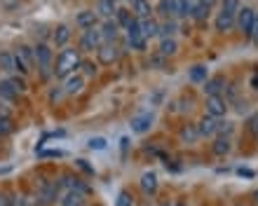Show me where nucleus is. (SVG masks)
Returning <instances> with one entry per match:
<instances>
[{"label":"nucleus","mask_w":258,"mask_h":206,"mask_svg":"<svg viewBox=\"0 0 258 206\" xmlns=\"http://www.w3.org/2000/svg\"><path fill=\"white\" fill-rule=\"evenodd\" d=\"M82 63V56H80V49H61V54L56 56V66H54V75L66 80L68 75L78 73Z\"/></svg>","instance_id":"f257e3e1"},{"label":"nucleus","mask_w":258,"mask_h":206,"mask_svg":"<svg viewBox=\"0 0 258 206\" xmlns=\"http://www.w3.org/2000/svg\"><path fill=\"white\" fill-rule=\"evenodd\" d=\"M33 54H35V66L40 70V77L42 80H49V77L54 75V68H52V47H49L47 42H38L33 47Z\"/></svg>","instance_id":"f03ea898"},{"label":"nucleus","mask_w":258,"mask_h":206,"mask_svg":"<svg viewBox=\"0 0 258 206\" xmlns=\"http://www.w3.org/2000/svg\"><path fill=\"white\" fill-rule=\"evenodd\" d=\"M56 197H59V180H40V185H38V201H40V206L54 204Z\"/></svg>","instance_id":"7ed1b4c3"},{"label":"nucleus","mask_w":258,"mask_h":206,"mask_svg":"<svg viewBox=\"0 0 258 206\" xmlns=\"http://www.w3.org/2000/svg\"><path fill=\"white\" fill-rule=\"evenodd\" d=\"M101 31L99 28H87L85 33H82V38H80V52H96V49L101 47Z\"/></svg>","instance_id":"20e7f679"},{"label":"nucleus","mask_w":258,"mask_h":206,"mask_svg":"<svg viewBox=\"0 0 258 206\" xmlns=\"http://www.w3.org/2000/svg\"><path fill=\"white\" fill-rule=\"evenodd\" d=\"M253 24H256V12H253L251 7H242V10L237 12V17H235V26H237L246 38H249Z\"/></svg>","instance_id":"39448f33"},{"label":"nucleus","mask_w":258,"mask_h":206,"mask_svg":"<svg viewBox=\"0 0 258 206\" xmlns=\"http://www.w3.org/2000/svg\"><path fill=\"white\" fill-rule=\"evenodd\" d=\"M96 59L103 66H113V63L120 59V47L117 45H110V42H101V47L96 49Z\"/></svg>","instance_id":"423d86ee"},{"label":"nucleus","mask_w":258,"mask_h":206,"mask_svg":"<svg viewBox=\"0 0 258 206\" xmlns=\"http://www.w3.org/2000/svg\"><path fill=\"white\" fill-rule=\"evenodd\" d=\"M225 113H228V101L223 96H207V113L204 115L221 120V117H225Z\"/></svg>","instance_id":"0eeeda50"},{"label":"nucleus","mask_w":258,"mask_h":206,"mask_svg":"<svg viewBox=\"0 0 258 206\" xmlns=\"http://www.w3.org/2000/svg\"><path fill=\"white\" fill-rule=\"evenodd\" d=\"M195 127H197V134H200V138L216 136L218 120H216V117H211V115H202V117H200V122H197Z\"/></svg>","instance_id":"6e6552de"},{"label":"nucleus","mask_w":258,"mask_h":206,"mask_svg":"<svg viewBox=\"0 0 258 206\" xmlns=\"http://www.w3.org/2000/svg\"><path fill=\"white\" fill-rule=\"evenodd\" d=\"M101 40L110 42V45H117V38H120V26L115 24V19H106L101 24Z\"/></svg>","instance_id":"1a4fd4ad"},{"label":"nucleus","mask_w":258,"mask_h":206,"mask_svg":"<svg viewBox=\"0 0 258 206\" xmlns=\"http://www.w3.org/2000/svg\"><path fill=\"white\" fill-rule=\"evenodd\" d=\"M63 94H68V96H75V94H80L82 89H85V77L80 75V73H73V75H68L66 80H63Z\"/></svg>","instance_id":"9d476101"},{"label":"nucleus","mask_w":258,"mask_h":206,"mask_svg":"<svg viewBox=\"0 0 258 206\" xmlns=\"http://www.w3.org/2000/svg\"><path fill=\"white\" fill-rule=\"evenodd\" d=\"M99 24V14L94 10H82L78 17H75V26H80L82 31H87V28H96Z\"/></svg>","instance_id":"9b49d317"},{"label":"nucleus","mask_w":258,"mask_h":206,"mask_svg":"<svg viewBox=\"0 0 258 206\" xmlns=\"http://www.w3.org/2000/svg\"><path fill=\"white\" fill-rule=\"evenodd\" d=\"M204 94L207 96H221V91L225 89V77L223 75H216V77H209L207 82H204Z\"/></svg>","instance_id":"f8f14e48"},{"label":"nucleus","mask_w":258,"mask_h":206,"mask_svg":"<svg viewBox=\"0 0 258 206\" xmlns=\"http://www.w3.org/2000/svg\"><path fill=\"white\" fill-rule=\"evenodd\" d=\"M132 14H134L136 19H148V17H153L150 0H132Z\"/></svg>","instance_id":"ddd939ff"},{"label":"nucleus","mask_w":258,"mask_h":206,"mask_svg":"<svg viewBox=\"0 0 258 206\" xmlns=\"http://www.w3.org/2000/svg\"><path fill=\"white\" fill-rule=\"evenodd\" d=\"M150 124H153V113H141V115H136L132 120V131L136 134H146L150 129Z\"/></svg>","instance_id":"4468645a"},{"label":"nucleus","mask_w":258,"mask_h":206,"mask_svg":"<svg viewBox=\"0 0 258 206\" xmlns=\"http://www.w3.org/2000/svg\"><path fill=\"white\" fill-rule=\"evenodd\" d=\"M141 35L146 38V40H150V38H157V35H160V21H155L153 17H148V19H141Z\"/></svg>","instance_id":"2eb2a0df"},{"label":"nucleus","mask_w":258,"mask_h":206,"mask_svg":"<svg viewBox=\"0 0 258 206\" xmlns=\"http://www.w3.org/2000/svg\"><path fill=\"white\" fill-rule=\"evenodd\" d=\"M99 17H103V19H113L117 12V5L113 3V0H96V10H94Z\"/></svg>","instance_id":"dca6fc26"},{"label":"nucleus","mask_w":258,"mask_h":206,"mask_svg":"<svg viewBox=\"0 0 258 206\" xmlns=\"http://www.w3.org/2000/svg\"><path fill=\"white\" fill-rule=\"evenodd\" d=\"M71 28L66 26V24H61V26L54 28V33H52V42H54V47H66L68 40H71Z\"/></svg>","instance_id":"f3484780"},{"label":"nucleus","mask_w":258,"mask_h":206,"mask_svg":"<svg viewBox=\"0 0 258 206\" xmlns=\"http://www.w3.org/2000/svg\"><path fill=\"white\" fill-rule=\"evenodd\" d=\"M139 185H141V190L146 194H155L157 192V176L153 171H146L141 176V180H139Z\"/></svg>","instance_id":"a211bd4d"},{"label":"nucleus","mask_w":258,"mask_h":206,"mask_svg":"<svg viewBox=\"0 0 258 206\" xmlns=\"http://www.w3.org/2000/svg\"><path fill=\"white\" fill-rule=\"evenodd\" d=\"M157 54H162L164 59L167 56H176L178 54V42L174 40V38H162L160 40V52Z\"/></svg>","instance_id":"6ab92c4d"},{"label":"nucleus","mask_w":258,"mask_h":206,"mask_svg":"<svg viewBox=\"0 0 258 206\" xmlns=\"http://www.w3.org/2000/svg\"><path fill=\"white\" fill-rule=\"evenodd\" d=\"M211 150H214V155H218V157H225L228 152L232 150V143H230V138H225V136H218L214 143H211Z\"/></svg>","instance_id":"aec40b11"},{"label":"nucleus","mask_w":258,"mask_h":206,"mask_svg":"<svg viewBox=\"0 0 258 206\" xmlns=\"http://www.w3.org/2000/svg\"><path fill=\"white\" fill-rule=\"evenodd\" d=\"M214 26H216V31H221V33L232 31V28H235V17H228V14L218 12L216 14V21H214Z\"/></svg>","instance_id":"412c9836"},{"label":"nucleus","mask_w":258,"mask_h":206,"mask_svg":"<svg viewBox=\"0 0 258 206\" xmlns=\"http://www.w3.org/2000/svg\"><path fill=\"white\" fill-rule=\"evenodd\" d=\"M178 136H181V141H183V143H195L197 138H200V134H197L195 124H183V127H181V131H178Z\"/></svg>","instance_id":"4be33fe9"},{"label":"nucleus","mask_w":258,"mask_h":206,"mask_svg":"<svg viewBox=\"0 0 258 206\" xmlns=\"http://www.w3.org/2000/svg\"><path fill=\"white\" fill-rule=\"evenodd\" d=\"M14 54L19 56L21 61H24V63H26V66H28V68H33V66H35V54H33V47H28V45H21V47L17 49Z\"/></svg>","instance_id":"5701e85b"},{"label":"nucleus","mask_w":258,"mask_h":206,"mask_svg":"<svg viewBox=\"0 0 258 206\" xmlns=\"http://www.w3.org/2000/svg\"><path fill=\"white\" fill-rule=\"evenodd\" d=\"M157 12L162 14V17H167V19H174L176 17V0H160L157 3Z\"/></svg>","instance_id":"b1692460"},{"label":"nucleus","mask_w":258,"mask_h":206,"mask_svg":"<svg viewBox=\"0 0 258 206\" xmlns=\"http://www.w3.org/2000/svg\"><path fill=\"white\" fill-rule=\"evenodd\" d=\"M61 201V206H87L85 204V194L82 192H66L63 194V199H59Z\"/></svg>","instance_id":"393cba45"},{"label":"nucleus","mask_w":258,"mask_h":206,"mask_svg":"<svg viewBox=\"0 0 258 206\" xmlns=\"http://www.w3.org/2000/svg\"><path fill=\"white\" fill-rule=\"evenodd\" d=\"M188 77H190L192 82L197 84H204L207 80H209V73H207V66H192L190 73H188Z\"/></svg>","instance_id":"a878e982"},{"label":"nucleus","mask_w":258,"mask_h":206,"mask_svg":"<svg viewBox=\"0 0 258 206\" xmlns=\"http://www.w3.org/2000/svg\"><path fill=\"white\" fill-rule=\"evenodd\" d=\"M178 31V21L176 19H167L160 24V38H174V33Z\"/></svg>","instance_id":"bb28decb"},{"label":"nucleus","mask_w":258,"mask_h":206,"mask_svg":"<svg viewBox=\"0 0 258 206\" xmlns=\"http://www.w3.org/2000/svg\"><path fill=\"white\" fill-rule=\"evenodd\" d=\"M197 0H176V17H190Z\"/></svg>","instance_id":"cd10ccee"},{"label":"nucleus","mask_w":258,"mask_h":206,"mask_svg":"<svg viewBox=\"0 0 258 206\" xmlns=\"http://www.w3.org/2000/svg\"><path fill=\"white\" fill-rule=\"evenodd\" d=\"M239 10H242V3H239V0H223V3H221V12L228 14V17H237Z\"/></svg>","instance_id":"c85d7f7f"},{"label":"nucleus","mask_w":258,"mask_h":206,"mask_svg":"<svg viewBox=\"0 0 258 206\" xmlns=\"http://www.w3.org/2000/svg\"><path fill=\"white\" fill-rule=\"evenodd\" d=\"M132 17H134V14H132V10H127V7H117V12H115V17H113V19H115V24L120 28H124L129 21H132Z\"/></svg>","instance_id":"c756f323"},{"label":"nucleus","mask_w":258,"mask_h":206,"mask_svg":"<svg viewBox=\"0 0 258 206\" xmlns=\"http://www.w3.org/2000/svg\"><path fill=\"white\" fill-rule=\"evenodd\" d=\"M0 68L5 73H14V52H0Z\"/></svg>","instance_id":"7c9ffc66"},{"label":"nucleus","mask_w":258,"mask_h":206,"mask_svg":"<svg viewBox=\"0 0 258 206\" xmlns=\"http://www.w3.org/2000/svg\"><path fill=\"white\" fill-rule=\"evenodd\" d=\"M7 82H10V87H12L17 94H21V91L28 89V84H26V80H24V75H12V77H7Z\"/></svg>","instance_id":"2f4dec72"},{"label":"nucleus","mask_w":258,"mask_h":206,"mask_svg":"<svg viewBox=\"0 0 258 206\" xmlns=\"http://www.w3.org/2000/svg\"><path fill=\"white\" fill-rule=\"evenodd\" d=\"M17 96H19V94L10 87V82H7V80H5V82H0V101H14Z\"/></svg>","instance_id":"473e14b6"},{"label":"nucleus","mask_w":258,"mask_h":206,"mask_svg":"<svg viewBox=\"0 0 258 206\" xmlns=\"http://www.w3.org/2000/svg\"><path fill=\"white\" fill-rule=\"evenodd\" d=\"M14 129V117H0V136H10Z\"/></svg>","instance_id":"72a5a7b5"},{"label":"nucleus","mask_w":258,"mask_h":206,"mask_svg":"<svg viewBox=\"0 0 258 206\" xmlns=\"http://www.w3.org/2000/svg\"><path fill=\"white\" fill-rule=\"evenodd\" d=\"M232 131H235V124H232V122H221V120H218L216 136H225V138H230Z\"/></svg>","instance_id":"f704fd0d"},{"label":"nucleus","mask_w":258,"mask_h":206,"mask_svg":"<svg viewBox=\"0 0 258 206\" xmlns=\"http://www.w3.org/2000/svg\"><path fill=\"white\" fill-rule=\"evenodd\" d=\"M80 68H82V77H94L96 70H99V66H96L94 61H82Z\"/></svg>","instance_id":"c9c22d12"},{"label":"nucleus","mask_w":258,"mask_h":206,"mask_svg":"<svg viewBox=\"0 0 258 206\" xmlns=\"http://www.w3.org/2000/svg\"><path fill=\"white\" fill-rule=\"evenodd\" d=\"M115 206H134V199H132V194H129L127 190H120Z\"/></svg>","instance_id":"e433bc0d"},{"label":"nucleus","mask_w":258,"mask_h":206,"mask_svg":"<svg viewBox=\"0 0 258 206\" xmlns=\"http://www.w3.org/2000/svg\"><path fill=\"white\" fill-rule=\"evenodd\" d=\"M211 10H207V7L204 5H200V3H197L195 5V10H192V14H190V19H195V21H202L204 17H207V14H209Z\"/></svg>","instance_id":"4c0bfd02"},{"label":"nucleus","mask_w":258,"mask_h":206,"mask_svg":"<svg viewBox=\"0 0 258 206\" xmlns=\"http://www.w3.org/2000/svg\"><path fill=\"white\" fill-rule=\"evenodd\" d=\"M89 148H92V150H103V148H106V138H101V136L92 138V141H89Z\"/></svg>","instance_id":"58836bf2"},{"label":"nucleus","mask_w":258,"mask_h":206,"mask_svg":"<svg viewBox=\"0 0 258 206\" xmlns=\"http://www.w3.org/2000/svg\"><path fill=\"white\" fill-rule=\"evenodd\" d=\"M24 197H19V194H12V197H7V206H24Z\"/></svg>","instance_id":"ea45409f"},{"label":"nucleus","mask_w":258,"mask_h":206,"mask_svg":"<svg viewBox=\"0 0 258 206\" xmlns=\"http://www.w3.org/2000/svg\"><path fill=\"white\" fill-rule=\"evenodd\" d=\"M61 94H63L61 87H56V89H52V91H49V101H52V103L59 101V98H61Z\"/></svg>","instance_id":"a19ab883"},{"label":"nucleus","mask_w":258,"mask_h":206,"mask_svg":"<svg viewBox=\"0 0 258 206\" xmlns=\"http://www.w3.org/2000/svg\"><path fill=\"white\" fill-rule=\"evenodd\" d=\"M249 129H251L253 134H256V136H258V113L251 117V120H249Z\"/></svg>","instance_id":"79ce46f5"},{"label":"nucleus","mask_w":258,"mask_h":206,"mask_svg":"<svg viewBox=\"0 0 258 206\" xmlns=\"http://www.w3.org/2000/svg\"><path fill=\"white\" fill-rule=\"evenodd\" d=\"M249 38H251L253 45H258V19H256V24H253V28H251V33H249Z\"/></svg>","instance_id":"37998d69"},{"label":"nucleus","mask_w":258,"mask_h":206,"mask_svg":"<svg viewBox=\"0 0 258 206\" xmlns=\"http://www.w3.org/2000/svg\"><path fill=\"white\" fill-rule=\"evenodd\" d=\"M42 157H63V150H47L42 152Z\"/></svg>","instance_id":"c03bdc74"},{"label":"nucleus","mask_w":258,"mask_h":206,"mask_svg":"<svg viewBox=\"0 0 258 206\" xmlns=\"http://www.w3.org/2000/svg\"><path fill=\"white\" fill-rule=\"evenodd\" d=\"M78 166H80L82 171H87V173H94V169H92V166H89L87 162H85V159H78Z\"/></svg>","instance_id":"a18cd8bd"},{"label":"nucleus","mask_w":258,"mask_h":206,"mask_svg":"<svg viewBox=\"0 0 258 206\" xmlns=\"http://www.w3.org/2000/svg\"><path fill=\"white\" fill-rule=\"evenodd\" d=\"M150 63H155V66H162V63H164V56H162V54H155L153 59H150Z\"/></svg>","instance_id":"49530a36"},{"label":"nucleus","mask_w":258,"mask_h":206,"mask_svg":"<svg viewBox=\"0 0 258 206\" xmlns=\"http://www.w3.org/2000/svg\"><path fill=\"white\" fill-rule=\"evenodd\" d=\"M239 176H246V178H253V171L251 169H237Z\"/></svg>","instance_id":"de8ad7c7"},{"label":"nucleus","mask_w":258,"mask_h":206,"mask_svg":"<svg viewBox=\"0 0 258 206\" xmlns=\"http://www.w3.org/2000/svg\"><path fill=\"white\" fill-rule=\"evenodd\" d=\"M197 3H200V5H204L207 10H211V7L216 5V0H197Z\"/></svg>","instance_id":"09e8293b"},{"label":"nucleus","mask_w":258,"mask_h":206,"mask_svg":"<svg viewBox=\"0 0 258 206\" xmlns=\"http://www.w3.org/2000/svg\"><path fill=\"white\" fill-rule=\"evenodd\" d=\"M0 117H12V113L5 108V103H0Z\"/></svg>","instance_id":"8fccbe9b"},{"label":"nucleus","mask_w":258,"mask_h":206,"mask_svg":"<svg viewBox=\"0 0 258 206\" xmlns=\"http://www.w3.org/2000/svg\"><path fill=\"white\" fill-rule=\"evenodd\" d=\"M251 87H253V89H258V70L251 75Z\"/></svg>","instance_id":"3c124183"},{"label":"nucleus","mask_w":258,"mask_h":206,"mask_svg":"<svg viewBox=\"0 0 258 206\" xmlns=\"http://www.w3.org/2000/svg\"><path fill=\"white\" fill-rule=\"evenodd\" d=\"M0 206H7V197H5V194H0Z\"/></svg>","instance_id":"603ef678"},{"label":"nucleus","mask_w":258,"mask_h":206,"mask_svg":"<svg viewBox=\"0 0 258 206\" xmlns=\"http://www.w3.org/2000/svg\"><path fill=\"white\" fill-rule=\"evenodd\" d=\"M157 206H174V204H169V201H162V204H157Z\"/></svg>","instance_id":"864d4df0"},{"label":"nucleus","mask_w":258,"mask_h":206,"mask_svg":"<svg viewBox=\"0 0 258 206\" xmlns=\"http://www.w3.org/2000/svg\"><path fill=\"white\" fill-rule=\"evenodd\" d=\"M174 206H188V204H183V201H176V204H174Z\"/></svg>","instance_id":"5fc2aeb1"},{"label":"nucleus","mask_w":258,"mask_h":206,"mask_svg":"<svg viewBox=\"0 0 258 206\" xmlns=\"http://www.w3.org/2000/svg\"><path fill=\"white\" fill-rule=\"evenodd\" d=\"M113 3H115V5H117V3H124V0H113Z\"/></svg>","instance_id":"6e6d98bb"},{"label":"nucleus","mask_w":258,"mask_h":206,"mask_svg":"<svg viewBox=\"0 0 258 206\" xmlns=\"http://www.w3.org/2000/svg\"><path fill=\"white\" fill-rule=\"evenodd\" d=\"M253 197H256V199H258V190H256V192H253Z\"/></svg>","instance_id":"4d7b16f0"},{"label":"nucleus","mask_w":258,"mask_h":206,"mask_svg":"<svg viewBox=\"0 0 258 206\" xmlns=\"http://www.w3.org/2000/svg\"><path fill=\"white\" fill-rule=\"evenodd\" d=\"M237 206H244V204H237Z\"/></svg>","instance_id":"13d9d810"}]
</instances>
